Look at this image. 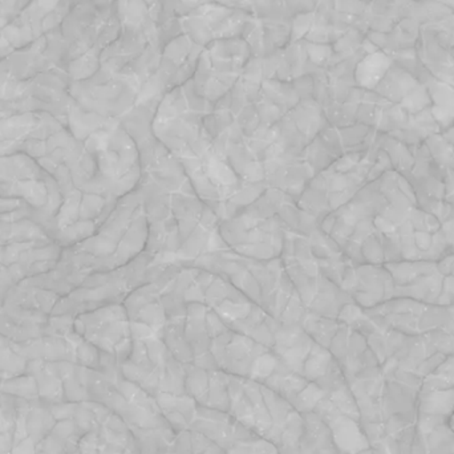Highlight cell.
I'll return each instance as SVG.
<instances>
[{
  "instance_id": "cell-1",
  "label": "cell",
  "mask_w": 454,
  "mask_h": 454,
  "mask_svg": "<svg viewBox=\"0 0 454 454\" xmlns=\"http://www.w3.org/2000/svg\"><path fill=\"white\" fill-rule=\"evenodd\" d=\"M67 60L68 45L58 27L0 60V74L28 82L48 72H67Z\"/></svg>"
},
{
  "instance_id": "cell-2",
  "label": "cell",
  "mask_w": 454,
  "mask_h": 454,
  "mask_svg": "<svg viewBox=\"0 0 454 454\" xmlns=\"http://www.w3.org/2000/svg\"><path fill=\"white\" fill-rule=\"evenodd\" d=\"M71 7L72 0H31L23 13L0 31V60L60 27Z\"/></svg>"
},
{
  "instance_id": "cell-3",
  "label": "cell",
  "mask_w": 454,
  "mask_h": 454,
  "mask_svg": "<svg viewBox=\"0 0 454 454\" xmlns=\"http://www.w3.org/2000/svg\"><path fill=\"white\" fill-rule=\"evenodd\" d=\"M419 413L442 415L450 418L454 412V387L440 391L419 394Z\"/></svg>"
},
{
  "instance_id": "cell-4",
  "label": "cell",
  "mask_w": 454,
  "mask_h": 454,
  "mask_svg": "<svg viewBox=\"0 0 454 454\" xmlns=\"http://www.w3.org/2000/svg\"><path fill=\"white\" fill-rule=\"evenodd\" d=\"M226 454H282L277 445L255 434H247L230 445Z\"/></svg>"
},
{
  "instance_id": "cell-5",
  "label": "cell",
  "mask_w": 454,
  "mask_h": 454,
  "mask_svg": "<svg viewBox=\"0 0 454 454\" xmlns=\"http://www.w3.org/2000/svg\"><path fill=\"white\" fill-rule=\"evenodd\" d=\"M31 0H0V19L5 23H12L28 7Z\"/></svg>"
},
{
  "instance_id": "cell-6",
  "label": "cell",
  "mask_w": 454,
  "mask_h": 454,
  "mask_svg": "<svg viewBox=\"0 0 454 454\" xmlns=\"http://www.w3.org/2000/svg\"><path fill=\"white\" fill-rule=\"evenodd\" d=\"M76 2V0H72V3ZM95 3L96 7L98 10H108V8L114 7V0H92Z\"/></svg>"
},
{
  "instance_id": "cell-7",
  "label": "cell",
  "mask_w": 454,
  "mask_h": 454,
  "mask_svg": "<svg viewBox=\"0 0 454 454\" xmlns=\"http://www.w3.org/2000/svg\"><path fill=\"white\" fill-rule=\"evenodd\" d=\"M448 426H450V428L452 429L454 434V412L450 416V419H448Z\"/></svg>"
},
{
  "instance_id": "cell-8",
  "label": "cell",
  "mask_w": 454,
  "mask_h": 454,
  "mask_svg": "<svg viewBox=\"0 0 454 454\" xmlns=\"http://www.w3.org/2000/svg\"><path fill=\"white\" fill-rule=\"evenodd\" d=\"M7 26V23L5 21H3L2 19H0V31H2L4 27Z\"/></svg>"
}]
</instances>
